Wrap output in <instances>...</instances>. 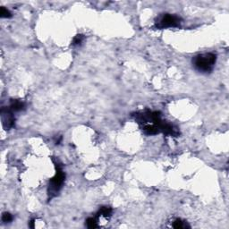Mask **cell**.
Returning <instances> with one entry per match:
<instances>
[{
	"instance_id": "9c48e42d",
	"label": "cell",
	"mask_w": 229,
	"mask_h": 229,
	"mask_svg": "<svg viewBox=\"0 0 229 229\" xmlns=\"http://www.w3.org/2000/svg\"><path fill=\"white\" fill-rule=\"evenodd\" d=\"M0 16H1L2 18H10V17L12 16V14H11L10 11L7 10L5 7L2 6V7L0 8Z\"/></svg>"
},
{
	"instance_id": "ba28073f",
	"label": "cell",
	"mask_w": 229,
	"mask_h": 229,
	"mask_svg": "<svg viewBox=\"0 0 229 229\" xmlns=\"http://www.w3.org/2000/svg\"><path fill=\"white\" fill-rule=\"evenodd\" d=\"M86 225L89 228H96L98 227L97 219L95 217H89L86 220Z\"/></svg>"
},
{
	"instance_id": "30bf717a",
	"label": "cell",
	"mask_w": 229,
	"mask_h": 229,
	"mask_svg": "<svg viewBox=\"0 0 229 229\" xmlns=\"http://www.w3.org/2000/svg\"><path fill=\"white\" fill-rule=\"evenodd\" d=\"M83 39H84L83 35H82V34H78V35H76V36L74 37V39H73V41H72V44L73 46L80 45L81 43L83 42Z\"/></svg>"
},
{
	"instance_id": "277c9868",
	"label": "cell",
	"mask_w": 229,
	"mask_h": 229,
	"mask_svg": "<svg viewBox=\"0 0 229 229\" xmlns=\"http://www.w3.org/2000/svg\"><path fill=\"white\" fill-rule=\"evenodd\" d=\"M1 118H2V124L5 129L8 130L14 126V118L9 108L3 107L1 109Z\"/></svg>"
},
{
	"instance_id": "8992f818",
	"label": "cell",
	"mask_w": 229,
	"mask_h": 229,
	"mask_svg": "<svg viewBox=\"0 0 229 229\" xmlns=\"http://www.w3.org/2000/svg\"><path fill=\"white\" fill-rule=\"evenodd\" d=\"M111 214H112V209L109 207H101L98 213L99 216H103L105 217H109Z\"/></svg>"
},
{
	"instance_id": "7a4b0ae2",
	"label": "cell",
	"mask_w": 229,
	"mask_h": 229,
	"mask_svg": "<svg viewBox=\"0 0 229 229\" xmlns=\"http://www.w3.org/2000/svg\"><path fill=\"white\" fill-rule=\"evenodd\" d=\"M56 167H57V173H56L55 176L50 180L49 187H48V195L50 198L57 195V192L62 188V185H63L65 178V174L57 166V164L56 165Z\"/></svg>"
},
{
	"instance_id": "6da1fadb",
	"label": "cell",
	"mask_w": 229,
	"mask_h": 229,
	"mask_svg": "<svg viewBox=\"0 0 229 229\" xmlns=\"http://www.w3.org/2000/svg\"><path fill=\"white\" fill-rule=\"evenodd\" d=\"M217 57L213 53L198 55L193 58L192 63L196 70L200 72H210L213 70Z\"/></svg>"
},
{
	"instance_id": "52a82bcc",
	"label": "cell",
	"mask_w": 229,
	"mask_h": 229,
	"mask_svg": "<svg viewBox=\"0 0 229 229\" xmlns=\"http://www.w3.org/2000/svg\"><path fill=\"white\" fill-rule=\"evenodd\" d=\"M173 227L176 229H181V228H186V227H190L189 225H187V223L182 221L181 219H176L174 220V222L173 223Z\"/></svg>"
},
{
	"instance_id": "7c38bea8",
	"label": "cell",
	"mask_w": 229,
	"mask_h": 229,
	"mask_svg": "<svg viewBox=\"0 0 229 229\" xmlns=\"http://www.w3.org/2000/svg\"><path fill=\"white\" fill-rule=\"evenodd\" d=\"M30 228H34V220H31L30 222Z\"/></svg>"
},
{
	"instance_id": "5b68a950",
	"label": "cell",
	"mask_w": 229,
	"mask_h": 229,
	"mask_svg": "<svg viewBox=\"0 0 229 229\" xmlns=\"http://www.w3.org/2000/svg\"><path fill=\"white\" fill-rule=\"evenodd\" d=\"M24 103L20 100H12L10 104V109L13 111H21L24 108Z\"/></svg>"
},
{
	"instance_id": "8fae6325",
	"label": "cell",
	"mask_w": 229,
	"mask_h": 229,
	"mask_svg": "<svg viewBox=\"0 0 229 229\" xmlns=\"http://www.w3.org/2000/svg\"><path fill=\"white\" fill-rule=\"evenodd\" d=\"M13 220V217L9 212H4L2 215V221L5 223H9Z\"/></svg>"
},
{
	"instance_id": "3957f363",
	"label": "cell",
	"mask_w": 229,
	"mask_h": 229,
	"mask_svg": "<svg viewBox=\"0 0 229 229\" xmlns=\"http://www.w3.org/2000/svg\"><path fill=\"white\" fill-rule=\"evenodd\" d=\"M181 23V18L174 14H166L160 16L156 22V27L157 29L177 27Z\"/></svg>"
}]
</instances>
